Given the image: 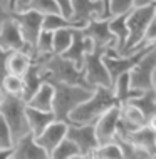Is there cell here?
I'll return each mask as SVG.
<instances>
[{
    "label": "cell",
    "instance_id": "obj_21",
    "mask_svg": "<svg viewBox=\"0 0 156 159\" xmlns=\"http://www.w3.org/2000/svg\"><path fill=\"white\" fill-rule=\"evenodd\" d=\"M86 27V24L77 22L74 19H69V17H64L62 14H47L44 15V25L42 29L45 30H59V29H82Z\"/></svg>",
    "mask_w": 156,
    "mask_h": 159
},
{
    "label": "cell",
    "instance_id": "obj_37",
    "mask_svg": "<svg viewBox=\"0 0 156 159\" xmlns=\"http://www.w3.org/2000/svg\"><path fill=\"white\" fill-rule=\"evenodd\" d=\"M17 2H19V0H8V10H15Z\"/></svg>",
    "mask_w": 156,
    "mask_h": 159
},
{
    "label": "cell",
    "instance_id": "obj_39",
    "mask_svg": "<svg viewBox=\"0 0 156 159\" xmlns=\"http://www.w3.org/2000/svg\"><path fill=\"white\" fill-rule=\"evenodd\" d=\"M2 97H3V91H2V87H0V101H2Z\"/></svg>",
    "mask_w": 156,
    "mask_h": 159
},
{
    "label": "cell",
    "instance_id": "obj_41",
    "mask_svg": "<svg viewBox=\"0 0 156 159\" xmlns=\"http://www.w3.org/2000/svg\"><path fill=\"white\" fill-rule=\"evenodd\" d=\"M107 2H109V0H104V3H106V8H107ZM107 17H109V15H107Z\"/></svg>",
    "mask_w": 156,
    "mask_h": 159
},
{
    "label": "cell",
    "instance_id": "obj_36",
    "mask_svg": "<svg viewBox=\"0 0 156 159\" xmlns=\"http://www.w3.org/2000/svg\"><path fill=\"white\" fill-rule=\"evenodd\" d=\"M148 126H149L151 129H154V131H156V114H154L153 117H151L149 121H148Z\"/></svg>",
    "mask_w": 156,
    "mask_h": 159
},
{
    "label": "cell",
    "instance_id": "obj_23",
    "mask_svg": "<svg viewBox=\"0 0 156 159\" xmlns=\"http://www.w3.org/2000/svg\"><path fill=\"white\" fill-rule=\"evenodd\" d=\"M112 89H114L116 96L119 97L121 104H126V102H128V101H131L133 97H138L139 94L144 92V91H138V89H133V87H131V79H129V72H126V74H123V75H119V79L114 82Z\"/></svg>",
    "mask_w": 156,
    "mask_h": 159
},
{
    "label": "cell",
    "instance_id": "obj_31",
    "mask_svg": "<svg viewBox=\"0 0 156 159\" xmlns=\"http://www.w3.org/2000/svg\"><path fill=\"white\" fill-rule=\"evenodd\" d=\"M10 54L12 52H8V50H5V49L0 47V87H2V82H3V79H5V75L8 74L7 64H8V57H10Z\"/></svg>",
    "mask_w": 156,
    "mask_h": 159
},
{
    "label": "cell",
    "instance_id": "obj_15",
    "mask_svg": "<svg viewBox=\"0 0 156 159\" xmlns=\"http://www.w3.org/2000/svg\"><path fill=\"white\" fill-rule=\"evenodd\" d=\"M118 134L121 137H124V139L131 141L138 148L148 151L151 154V157H156V131L151 129L148 124L131 129V131H126V132H118Z\"/></svg>",
    "mask_w": 156,
    "mask_h": 159
},
{
    "label": "cell",
    "instance_id": "obj_11",
    "mask_svg": "<svg viewBox=\"0 0 156 159\" xmlns=\"http://www.w3.org/2000/svg\"><path fill=\"white\" fill-rule=\"evenodd\" d=\"M121 122V106H114L107 109L96 122V134L99 139V144H107L114 141Z\"/></svg>",
    "mask_w": 156,
    "mask_h": 159
},
{
    "label": "cell",
    "instance_id": "obj_25",
    "mask_svg": "<svg viewBox=\"0 0 156 159\" xmlns=\"http://www.w3.org/2000/svg\"><path fill=\"white\" fill-rule=\"evenodd\" d=\"M50 157L54 159H71V157H81V151L79 148H77V144L74 143L72 139H62V143H60L57 148L52 151Z\"/></svg>",
    "mask_w": 156,
    "mask_h": 159
},
{
    "label": "cell",
    "instance_id": "obj_18",
    "mask_svg": "<svg viewBox=\"0 0 156 159\" xmlns=\"http://www.w3.org/2000/svg\"><path fill=\"white\" fill-rule=\"evenodd\" d=\"M27 122H29V129L34 132L35 136H39L44 129L49 126L52 121H55V114L54 111H40L35 107H30L27 104Z\"/></svg>",
    "mask_w": 156,
    "mask_h": 159
},
{
    "label": "cell",
    "instance_id": "obj_17",
    "mask_svg": "<svg viewBox=\"0 0 156 159\" xmlns=\"http://www.w3.org/2000/svg\"><path fill=\"white\" fill-rule=\"evenodd\" d=\"M54 96H55L54 85L49 80H44L40 84V87L35 91V94L27 101V104L40 111H52L54 109Z\"/></svg>",
    "mask_w": 156,
    "mask_h": 159
},
{
    "label": "cell",
    "instance_id": "obj_26",
    "mask_svg": "<svg viewBox=\"0 0 156 159\" xmlns=\"http://www.w3.org/2000/svg\"><path fill=\"white\" fill-rule=\"evenodd\" d=\"M72 39H74V29L54 30V54H64L71 47Z\"/></svg>",
    "mask_w": 156,
    "mask_h": 159
},
{
    "label": "cell",
    "instance_id": "obj_28",
    "mask_svg": "<svg viewBox=\"0 0 156 159\" xmlns=\"http://www.w3.org/2000/svg\"><path fill=\"white\" fill-rule=\"evenodd\" d=\"M35 52H37V57L39 55L54 54V32L42 29L39 40H37V45H35Z\"/></svg>",
    "mask_w": 156,
    "mask_h": 159
},
{
    "label": "cell",
    "instance_id": "obj_19",
    "mask_svg": "<svg viewBox=\"0 0 156 159\" xmlns=\"http://www.w3.org/2000/svg\"><path fill=\"white\" fill-rule=\"evenodd\" d=\"M109 29L116 37V50L123 55V50L126 47L128 37H129V27H128V14L124 15H112L109 19Z\"/></svg>",
    "mask_w": 156,
    "mask_h": 159
},
{
    "label": "cell",
    "instance_id": "obj_16",
    "mask_svg": "<svg viewBox=\"0 0 156 159\" xmlns=\"http://www.w3.org/2000/svg\"><path fill=\"white\" fill-rule=\"evenodd\" d=\"M94 50V44L92 40L82 32V29H74V39H72L71 47L64 52L62 55L67 57L69 61L76 62L77 67L82 69V61H84V55L87 52H92Z\"/></svg>",
    "mask_w": 156,
    "mask_h": 159
},
{
    "label": "cell",
    "instance_id": "obj_10",
    "mask_svg": "<svg viewBox=\"0 0 156 159\" xmlns=\"http://www.w3.org/2000/svg\"><path fill=\"white\" fill-rule=\"evenodd\" d=\"M0 47L8 50V52L25 50V52H29L30 55H34L32 50L29 49L27 42L24 40L22 32H20V27H19V24H17V20L14 19V17L7 19L5 22L2 24V27H0Z\"/></svg>",
    "mask_w": 156,
    "mask_h": 159
},
{
    "label": "cell",
    "instance_id": "obj_27",
    "mask_svg": "<svg viewBox=\"0 0 156 159\" xmlns=\"http://www.w3.org/2000/svg\"><path fill=\"white\" fill-rule=\"evenodd\" d=\"M92 157H104V159H121L124 157L123 156V149L121 146L112 141V143H107V144H101L99 148L94 151Z\"/></svg>",
    "mask_w": 156,
    "mask_h": 159
},
{
    "label": "cell",
    "instance_id": "obj_30",
    "mask_svg": "<svg viewBox=\"0 0 156 159\" xmlns=\"http://www.w3.org/2000/svg\"><path fill=\"white\" fill-rule=\"evenodd\" d=\"M14 146H15V141H14V136H12L10 126L3 119V116L0 114V148L7 149V148H14Z\"/></svg>",
    "mask_w": 156,
    "mask_h": 159
},
{
    "label": "cell",
    "instance_id": "obj_34",
    "mask_svg": "<svg viewBox=\"0 0 156 159\" xmlns=\"http://www.w3.org/2000/svg\"><path fill=\"white\" fill-rule=\"evenodd\" d=\"M5 157H14V148H7V149L0 148V159H5Z\"/></svg>",
    "mask_w": 156,
    "mask_h": 159
},
{
    "label": "cell",
    "instance_id": "obj_1",
    "mask_svg": "<svg viewBox=\"0 0 156 159\" xmlns=\"http://www.w3.org/2000/svg\"><path fill=\"white\" fill-rule=\"evenodd\" d=\"M121 106L119 97L111 87H96L87 101L79 104L69 116V121L74 124H89L96 122L107 109Z\"/></svg>",
    "mask_w": 156,
    "mask_h": 159
},
{
    "label": "cell",
    "instance_id": "obj_8",
    "mask_svg": "<svg viewBox=\"0 0 156 159\" xmlns=\"http://www.w3.org/2000/svg\"><path fill=\"white\" fill-rule=\"evenodd\" d=\"M156 69V44L143 55V59L129 70L131 87L138 91L153 89V72Z\"/></svg>",
    "mask_w": 156,
    "mask_h": 159
},
{
    "label": "cell",
    "instance_id": "obj_35",
    "mask_svg": "<svg viewBox=\"0 0 156 159\" xmlns=\"http://www.w3.org/2000/svg\"><path fill=\"white\" fill-rule=\"evenodd\" d=\"M156 0H134V8L136 7H148V5H154Z\"/></svg>",
    "mask_w": 156,
    "mask_h": 159
},
{
    "label": "cell",
    "instance_id": "obj_20",
    "mask_svg": "<svg viewBox=\"0 0 156 159\" xmlns=\"http://www.w3.org/2000/svg\"><path fill=\"white\" fill-rule=\"evenodd\" d=\"M34 64V55H30L25 50H15V52L10 54L8 57V72L10 74H17V75H25L27 70L30 69V66Z\"/></svg>",
    "mask_w": 156,
    "mask_h": 159
},
{
    "label": "cell",
    "instance_id": "obj_22",
    "mask_svg": "<svg viewBox=\"0 0 156 159\" xmlns=\"http://www.w3.org/2000/svg\"><path fill=\"white\" fill-rule=\"evenodd\" d=\"M128 102H131L138 109H141V112L144 114L146 121H149L156 114V89H148V91L139 94L138 97H133Z\"/></svg>",
    "mask_w": 156,
    "mask_h": 159
},
{
    "label": "cell",
    "instance_id": "obj_13",
    "mask_svg": "<svg viewBox=\"0 0 156 159\" xmlns=\"http://www.w3.org/2000/svg\"><path fill=\"white\" fill-rule=\"evenodd\" d=\"M67 129H69V122L57 121V119H55V121H52L49 126L40 132V134L35 136V139L50 156L52 151L62 143V139L67 137Z\"/></svg>",
    "mask_w": 156,
    "mask_h": 159
},
{
    "label": "cell",
    "instance_id": "obj_3",
    "mask_svg": "<svg viewBox=\"0 0 156 159\" xmlns=\"http://www.w3.org/2000/svg\"><path fill=\"white\" fill-rule=\"evenodd\" d=\"M25 111H27V101L25 99H22L20 96L3 94L2 101H0V114L3 116V119L10 126V131H12L15 143L30 131Z\"/></svg>",
    "mask_w": 156,
    "mask_h": 159
},
{
    "label": "cell",
    "instance_id": "obj_4",
    "mask_svg": "<svg viewBox=\"0 0 156 159\" xmlns=\"http://www.w3.org/2000/svg\"><path fill=\"white\" fill-rule=\"evenodd\" d=\"M154 19V5L148 7H136L128 14V27L129 37L126 47L123 50V55H129L136 50L143 49V39H144L146 29Z\"/></svg>",
    "mask_w": 156,
    "mask_h": 159
},
{
    "label": "cell",
    "instance_id": "obj_12",
    "mask_svg": "<svg viewBox=\"0 0 156 159\" xmlns=\"http://www.w3.org/2000/svg\"><path fill=\"white\" fill-rule=\"evenodd\" d=\"M72 19L87 24L92 19H107V8L104 0H71Z\"/></svg>",
    "mask_w": 156,
    "mask_h": 159
},
{
    "label": "cell",
    "instance_id": "obj_6",
    "mask_svg": "<svg viewBox=\"0 0 156 159\" xmlns=\"http://www.w3.org/2000/svg\"><path fill=\"white\" fill-rule=\"evenodd\" d=\"M12 17L19 24L22 37L27 42L29 49L32 50L34 57H37L35 45H37L39 35L42 32V25H44V14L29 8V10H12Z\"/></svg>",
    "mask_w": 156,
    "mask_h": 159
},
{
    "label": "cell",
    "instance_id": "obj_2",
    "mask_svg": "<svg viewBox=\"0 0 156 159\" xmlns=\"http://www.w3.org/2000/svg\"><path fill=\"white\" fill-rule=\"evenodd\" d=\"M55 89L54 96V114L57 121H69V116L79 104L92 96L94 89L84 87V85H76V84H66L59 82V80H49Z\"/></svg>",
    "mask_w": 156,
    "mask_h": 159
},
{
    "label": "cell",
    "instance_id": "obj_7",
    "mask_svg": "<svg viewBox=\"0 0 156 159\" xmlns=\"http://www.w3.org/2000/svg\"><path fill=\"white\" fill-rule=\"evenodd\" d=\"M67 137L77 144V148L81 151V157H92L94 151L101 146L96 134V124L94 122H89V124L69 122Z\"/></svg>",
    "mask_w": 156,
    "mask_h": 159
},
{
    "label": "cell",
    "instance_id": "obj_38",
    "mask_svg": "<svg viewBox=\"0 0 156 159\" xmlns=\"http://www.w3.org/2000/svg\"><path fill=\"white\" fill-rule=\"evenodd\" d=\"M153 89H156V69L153 72Z\"/></svg>",
    "mask_w": 156,
    "mask_h": 159
},
{
    "label": "cell",
    "instance_id": "obj_14",
    "mask_svg": "<svg viewBox=\"0 0 156 159\" xmlns=\"http://www.w3.org/2000/svg\"><path fill=\"white\" fill-rule=\"evenodd\" d=\"M49 152L37 143L35 134L29 131L14 146V159H47Z\"/></svg>",
    "mask_w": 156,
    "mask_h": 159
},
{
    "label": "cell",
    "instance_id": "obj_32",
    "mask_svg": "<svg viewBox=\"0 0 156 159\" xmlns=\"http://www.w3.org/2000/svg\"><path fill=\"white\" fill-rule=\"evenodd\" d=\"M153 44H156V20L154 19L151 20V24L148 25V29H146L144 39H143V47L153 45Z\"/></svg>",
    "mask_w": 156,
    "mask_h": 159
},
{
    "label": "cell",
    "instance_id": "obj_9",
    "mask_svg": "<svg viewBox=\"0 0 156 159\" xmlns=\"http://www.w3.org/2000/svg\"><path fill=\"white\" fill-rule=\"evenodd\" d=\"M82 32L87 35L94 44V50H104L114 45L116 49V37L109 29V19H92L82 27Z\"/></svg>",
    "mask_w": 156,
    "mask_h": 159
},
{
    "label": "cell",
    "instance_id": "obj_40",
    "mask_svg": "<svg viewBox=\"0 0 156 159\" xmlns=\"http://www.w3.org/2000/svg\"><path fill=\"white\" fill-rule=\"evenodd\" d=\"M154 20H156V3H154Z\"/></svg>",
    "mask_w": 156,
    "mask_h": 159
},
{
    "label": "cell",
    "instance_id": "obj_24",
    "mask_svg": "<svg viewBox=\"0 0 156 159\" xmlns=\"http://www.w3.org/2000/svg\"><path fill=\"white\" fill-rule=\"evenodd\" d=\"M24 89H25V82H24L22 75L10 74L8 72L2 82V91H3V94H8V96H20L22 97Z\"/></svg>",
    "mask_w": 156,
    "mask_h": 159
},
{
    "label": "cell",
    "instance_id": "obj_33",
    "mask_svg": "<svg viewBox=\"0 0 156 159\" xmlns=\"http://www.w3.org/2000/svg\"><path fill=\"white\" fill-rule=\"evenodd\" d=\"M12 17V10H3L2 7H0V27H2V24L5 22L7 19H10Z\"/></svg>",
    "mask_w": 156,
    "mask_h": 159
},
{
    "label": "cell",
    "instance_id": "obj_29",
    "mask_svg": "<svg viewBox=\"0 0 156 159\" xmlns=\"http://www.w3.org/2000/svg\"><path fill=\"white\" fill-rule=\"evenodd\" d=\"M134 8V0H109L107 2V15H124Z\"/></svg>",
    "mask_w": 156,
    "mask_h": 159
},
{
    "label": "cell",
    "instance_id": "obj_5",
    "mask_svg": "<svg viewBox=\"0 0 156 159\" xmlns=\"http://www.w3.org/2000/svg\"><path fill=\"white\" fill-rule=\"evenodd\" d=\"M101 50H92L84 55L82 61V72H84L86 82L89 84V87H111L112 89V79L109 75L106 64H104Z\"/></svg>",
    "mask_w": 156,
    "mask_h": 159
}]
</instances>
